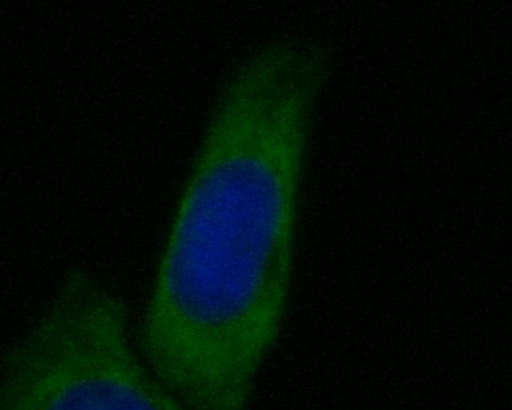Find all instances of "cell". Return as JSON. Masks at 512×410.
Returning a JSON list of instances; mask_svg holds the SVG:
<instances>
[{
  "mask_svg": "<svg viewBox=\"0 0 512 410\" xmlns=\"http://www.w3.org/2000/svg\"><path fill=\"white\" fill-rule=\"evenodd\" d=\"M329 72L285 45L231 73L182 189L136 348L190 410H247L281 333Z\"/></svg>",
  "mask_w": 512,
  "mask_h": 410,
  "instance_id": "obj_1",
  "label": "cell"
},
{
  "mask_svg": "<svg viewBox=\"0 0 512 410\" xmlns=\"http://www.w3.org/2000/svg\"><path fill=\"white\" fill-rule=\"evenodd\" d=\"M127 307L90 273L59 285L0 367V410H190L133 344Z\"/></svg>",
  "mask_w": 512,
  "mask_h": 410,
  "instance_id": "obj_2",
  "label": "cell"
}]
</instances>
